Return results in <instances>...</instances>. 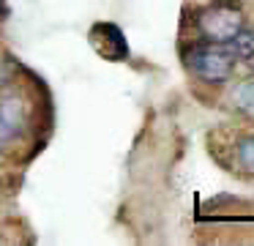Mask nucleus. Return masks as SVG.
<instances>
[{
  "label": "nucleus",
  "mask_w": 254,
  "mask_h": 246,
  "mask_svg": "<svg viewBox=\"0 0 254 246\" xmlns=\"http://www.w3.org/2000/svg\"><path fill=\"white\" fill-rule=\"evenodd\" d=\"M232 101H235V107L241 109L246 118L254 120V77L238 82V87L232 90Z\"/></svg>",
  "instance_id": "obj_5"
},
{
  "label": "nucleus",
  "mask_w": 254,
  "mask_h": 246,
  "mask_svg": "<svg viewBox=\"0 0 254 246\" xmlns=\"http://www.w3.org/2000/svg\"><path fill=\"white\" fill-rule=\"evenodd\" d=\"M0 11H3V0H0Z\"/></svg>",
  "instance_id": "obj_7"
},
{
  "label": "nucleus",
  "mask_w": 254,
  "mask_h": 246,
  "mask_svg": "<svg viewBox=\"0 0 254 246\" xmlns=\"http://www.w3.org/2000/svg\"><path fill=\"white\" fill-rule=\"evenodd\" d=\"M197 41L230 44L243 30V11L232 0H210L205 8L194 14Z\"/></svg>",
  "instance_id": "obj_2"
},
{
  "label": "nucleus",
  "mask_w": 254,
  "mask_h": 246,
  "mask_svg": "<svg viewBox=\"0 0 254 246\" xmlns=\"http://www.w3.org/2000/svg\"><path fill=\"white\" fill-rule=\"evenodd\" d=\"M238 55L232 52L230 44H210V41H194L183 47V66L189 74L197 77L202 82H213L221 85L232 77L235 71Z\"/></svg>",
  "instance_id": "obj_1"
},
{
  "label": "nucleus",
  "mask_w": 254,
  "mask_h": 246,
  "mask_svg": "<svg viewBox=\"0 0 254 246\" xmlns=\"http://www.w3.org/2000/svg\"><path fill=\"white\" fill-rule=\"evenodd\" d=\"M28 131V107L25 98H3L0 101V151H8Z\"/></svg>",
  "instance_id": "obj_3"
},
{
  "label": "nucleus",
  "mask_w": 254,
  "mask_h": 246,
  "mask_svg": "<svg viewBox=\"0 0 254 246\" xmlns=\"http://www.w3.org/2000/svg\"><path fill=\"white\" fill-rule=\"evenodd\" d=\"M90 44L107 60H126L128 55V44L123 38V30L112 22H99V25L90 27Z\"/></svg>",
  "instance_id": "obj_4"
},
{
  "label": "nucleus",
  "mask_w": 254,
  "mask_h": 246,
  "mask_svg": "<svg viewBox=\"0 0 254 246\" xmlns=\"http://www.w3.org/2000/svg\"><path fill=\"white\" fill-rule=\"evenodd\" d=\"M235 159H238V164H241L246 172H252L254 175V134H249V137H243L241 142H238V148H235Z\"/></svg>",
  "instance_id": "obj_6"
}]
</instances>
